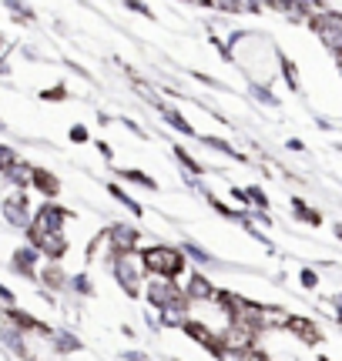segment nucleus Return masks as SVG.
<instances>
[{
    "mask_svg": "<svg viewBox=\"0 0 342 361\" xmlns=\"http://www.w3.org/2000/svg\"><path fill=\"white\" fill-rule=\"evenodd\" d=\"M141 261H145V271L155 274V278H171L184 268V255L175 251V247H165V245H155V247H145L141 251Z\"/></svg>",
    "mask_w": 342,
    "mask_h": 361,
    "instance_id": "nucleus-1",
    "label": "nucleus"
},
{
    "mask_svg": "<svg viewBox=\"0 0 342 361\" xmlns=\"http://www.w3.org/2000/svg\"><path fill=\"white\" fill-rule=\"evenodd\" d=\"M4 214H7V221L11 224H17V228H30V221H34V214L27 211V197L24 194H13V197H7L4 201Z\"/></svg>",
    "mask_w": 342,
    "mask_h": 361,
    "instance_id": "nucleus-2",
    "label": "nucleus"
},
{
    "mask_svg": "<svg viewBox=\"0 0 342 361\" xmlns=\"http://www.w3.org/2000/svg\"><path fill=\"white\" fill-rule=\"evenodd\" d=\"M37 258H40V255L27 245V247H20V251H13V268L20 271V274H27V278H34V261H37Z\"/></svg>",
    "mask_w": 342,
    "mask_h": 361,
    "instance_id": "nucleus-3",
    "label": "nucleus"
},
{
    "mask_svg": "<svg viewBox=\"0 0 342 361\" xmlns=\"http://www.w3.org/2000/svg\"><path fill=\"white\" fill-rule=\"evenodd\" d=\"M34 188H37V191H44L47 197L61 191V184H57V178H54V174H47V171H40V168H34Z\"/></svg>",
    "mask_w": 342,
    "mask_h": 361,
    "instance_id": "nucleus-4",
    "label": "nucleus"
},
{
    "mask_svg": "<svg viewBox=\"0 0 342 361\" xmlns=\"http://www.w3.org/2000/svg\"><path fill=\"white\" fill-rule=\"evenodd\" d=\"M289 331H295V335H302L305 341H312V345L319 341V328H316L312 322H305V318H289Z\"/></svg>",
    "mask_w": 342,
    "mask_h": 361,
    "instance_id": "nucleus-5",
    "label": "nucleus"
},
{
    "mask_svg": "<svg viewBox=\"0 0 342 361\" xmlns=\"http://www.w3.org/2000/svg\"><path fill=\"white\" fill-rule=\"evenodd\" d=\"M188 295H191V298H211V284L205 281V278H195V281H191V288H188Z\"/></svg>",
    "mask_w": 342,
    "mask_h": 361,
    "instance_id": "nucleus-6",
    "label": "nucleus"
},
{
    "mask_svg": "<svg viewBox=\"0 0 342 361\" xmlns=\"http://www.w3.org/2000/svg\"><path fill=\"white\" fill-rule=\"evenodd\" d=\"M17 161H20V157L13 154L11 147H4V144H0V174H4V171H7V168H13Z\"/></svg>",
    "mask_w": 342,
    "mask_h": 361,
    "instance_id": "nucleus-7",
    "label": "nucleus"
},
{
    "mask_svg": "<svg viewBox=\"0 0 342 361\" xmlns=\"http://www.w3.org/2000/svg\"><path fill=\"white\" fill-rule=\"evenodd\" d=\"M0 301H4L7 308H13V295H11V291H7V288H4V284H0Z\"/></svg>",
    "mask_w": 342,
    "mask_h": 361,
    "instance_id": "nucleus-8",
    "label": "nucleus"
},
{
    "mask_svg": "<svg viewBox=\"0 0 342 361\" xmlns=\"http://www.w3.org/2000/svg\"><path fill=\"white\" fill-rule=\"evenodd\" d=\"M71 137H74V141H88V134H84V128H74V130H71Z\"/></svg>",
    "mask_w": 342,
    "mask_h": 361,
    "instance_id": "nucleus-9",
    "label": "nucleus"
},
{
    "mask_svg": "<svg viewBox=\"0 0 342 361\" xmlns=\"http://www.w3.org/2000/svg\"><path fill=\"white\" fill-rule=\"evenodd\" d=\"M0 74H11V64H7V61H0Z\"/></svg>",
    "mask_w": 342,
    "mask_h": 361,
    "instance_id": "nucleus-10",
    "label": "nucleus"
},
{
    "mask_svg": "<svg viewBox=\"0 0 342 361\" xmlns=\"http://www.w3.org/2000/svg\"><path fill=\"white\" fill-rule=\"evenodd\" d=\"M0 47H4V40H0Z\"/></svg>",
    "mask_w": 342,
    "mask_h": 361,
    "instance_id": "nucleus-11",
    "label": "nucleus"
}]
</instances>
